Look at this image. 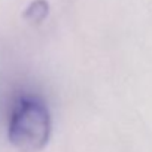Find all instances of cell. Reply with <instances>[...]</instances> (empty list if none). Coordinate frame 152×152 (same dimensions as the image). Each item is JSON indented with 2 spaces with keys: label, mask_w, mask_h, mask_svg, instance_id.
<instances>
[{
  "label": "cell",
  "mask_w": 152,
  "mask_h": 152,
  "mask_svg": "<svg viewBox=\"0 0 152 152\" xmlns=\"http://www.w3.org/2000/svg\"><path fill=\"white\" fill-rule=\"evenodd\" d=\"M49 14V3L46 0H33L24 9L23 18L31 24H40Z\"/></svg>",
  "instance_id": "obj_2"
},
{
  "label": "cell",
  "mask_w": 152,
  "mask_h": 152,
  "mask_svg": "<svg viewBox=\"0 0 152 152\" xmlns=\"http://www.w3.org/2000/svg\"><path fill=\"white\" fill-rule=\"evenodd\" d=\"M51 133L52 119L45 102L36 96L18 99L8 125L12 146L21 152H39L48 145Z\"/></svg>",
  "instance_id": "obj_1"
}]
</instances>
